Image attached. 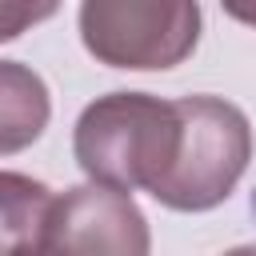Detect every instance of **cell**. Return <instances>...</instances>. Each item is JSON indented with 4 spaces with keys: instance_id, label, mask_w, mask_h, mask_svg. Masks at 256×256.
<instances>
[{
    "instance_id": "obj_1",
    "label": "cell",
    "mask_w": 256,
    "mask_h": 256,
    "mask_svg": "<svg viewBox=\"0 0 256 256\" xmlns=\"http://www.w3.org/2000/svg\"><path fill=\"white\" fill-rule=\"evenodd\" d=\"M176 136V100H160L148 92H108L80 112L72 152L92 184L132 196V188L152 192L164 180Z\"/></svg>"
},
{
    "instance_id": "obj_2",
    "label": "cell",
    "mask_w": 256,
    "mask_h": 256,
    "mask_svg": "<svg viewBox=\"0 0 256 256\" xmlns=\"http://www.w3.org/2000/svg\"><path fill=\"white\" fill-rule=\"evenodd\" d=\"M176 120V152L152 196L172 212H208L232 196L252 160L248 116L220 96H180Z\"/></svg>"
},
{
    "instance_id": "obj_3",
    "label": "cell",
    "mask_w": 256,
    "mask_h": 256,
    "mask_svg": "<svg viewBox=\"0 0 256 256\" xmlns=\"http://www.w3.org/2000/svg\"><path fill=\"white\" fill-rule=\"evenodd\" d=\"M80 40L108 68H176L200 40V4L192 0H84Z\"/></svg>"
},
{
    "instance_id": "obj_4",
    "label": "cell",
    "mask_w": 256,
    "mask_h": 256,
    "mask_svg": "<svg viewBox=\"0 0 256 256\" xmlns=\"http://www.w3.org/2000/svg\"><path fill=\"white\" fill-rule=\"evenodd\" d=\"M44 248L52 256H148L152 232L128 192L76 184L56 196Z\"/></svg>"
},
{
    "instance_id": "obj_5",
    "label": "cell",
    "mask_w": 256,
    "mask_h": 256,
    "mask_svg": "<svg viewBox=\"0 0 256 256\" xmlns=\"http://www.w3.org/2000/svg\"><path fill=\"white\" fill-rule=\"evenodd\" d=\"M56 196L48 184L0 168V256H32L48 244Z\"/></svg>"
},
{
    "instance_id": "obj_6",
    "label": "cell",
    "mask_w": 256,
    "mask_h": 256,
    "mask_svg": "<svg viewBox=\"0 0 256 256\" xmlns=\"http://www.w3.org/2000/svg\"><path fill=\"white\" fill-rule=\"evenodd\" d=\"M52 100L40 72L20 60H0V156L24 152L48 128Z\"/></svg>"
},
{
    "instance_id": "obj_7",
    "label": "cell",
    "mask_w": 256,
    "mask_h": 256,
    "mask_svg": "<svg viewBox=\"0 0 256 256\" xmlns=\"http://www.w3.org/2000/svg\"><path fill=\"white\" fill-rule=\"evenodd\" d=\"M56 4H0V40H16L24 28L48 20Z\"/></svg>"
},
{
    "instance_id": "obj_8",
    "label": "cell",
    "mask_w": 256,
    "mask_h": 256,
    "mask_svg": "<svg viewBox=\"0 0 256 256\" xmlns=\"http://www.w3.org/2000/svg\"><path fill=\"white\" fill-rule=\"evenodd\" d=\"M228 12H232L236 20H244V24H256V8H240V4H228Z\"/></svg>"
},
{
    "instance_id": "obj_9",
    "label": "cell",
    "mask_w": 256,
    "mask_h": 256,
    "mask_svg": "<svg viewBox=\"0 0 256 256\" xmlns=\"http://www.w3.org/2000/svg\"><path fill=\"white\" fill-rule=\"evenodd\" d=\"M224 256H256V244H240V248H228Z\"/></svg>"
},
{
    "instance_id": "obj_10",
    "label": "cell",
    "mask_w": 256,
    "mask_h": 256,
    "mask_svg": "<svg viewBox=\"0 0 256 256\" xmlns=\"http://www.w3.org/2000/svg\"><path fill=\"white\" fill-rule=\"evenodd\" d=\"M32 256H52V252H48V248H40V252H32Z\"/></svg>"
}]
</instances>
